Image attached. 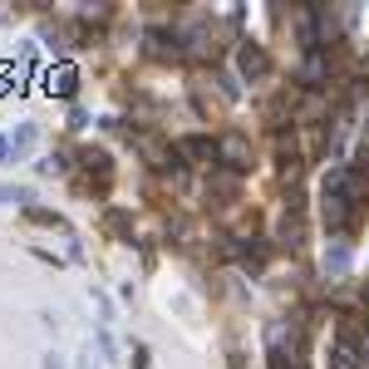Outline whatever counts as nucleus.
Here are the masks:
<instances>
[{"label": "nucleus", "mask_w": 369, "mask_h": 369, "mask_svg": "<svg viewBox=\"0 0 369 369\" xmlns=\"http://www.w3.org/2000/svg\"><path fill=\"white\" fill-rule=\"evenodd\" d=\"M44 369H65V364H60V359H55V354H49V359H44Z\"/></svg>", "instance_id": "nucleus-18"}, {"label": "nucleus", "mask_w": 369, "mask_h": 369, "mask_svg": "<svg viewBox=\"0 0 369 369\" xmlns=\"http://www.w3.org/2000/svg\"><path fill=\"white\" fill-rule=\"evenodd\" d=\"M0 202H15V207H30V187H20V182H6V187H0Z\"/></svg>", "instance_id": "nucleus-13"}, {"label": "nucleus", "mask_w": 369, "mask_h": 369, "mask_svg": "<svg viewBox=\"0 0 369 369\" xmlns=\"http://www.w3.org/2000/svg\"><path fill=\"white\" fill-rule=\"evenodd\" d=\"M237 187H241V182H237V173H232V168H222V173L207 178V192H217V197H227V202L237 197Z\"/></svg>", "instance_id": "nucleus-9"}, {"label": "nucleus", "mask_w": 369, "mask_h": 369, "mask_svg": "<svg viewBox=\"0 0 369 369\" xmlns=\"http://www.w3.org/2000/svg\"><path fill=\"white\" fill-rule=\"evenodd\" d=\"M10 153H15V143H10V133H6V138H0V163H6Z\"/></svg>", "instance_id": "nucleus-16"}, {"label": "nucleus", "mask_w": 369, "mask_h": 369, "mask_svg": "<svg viewBox=\"0 0 369 369\" xmlns=\"http://www.w3.org/2000/svg\"><path fill=\"white\" fill-rule=\"evenodd\" d=\"M330 369H364V359H359V350H354V340H350V335H340V345H335V359H330Z\"/></svg>", "instance_id": "nucleus-7"}, {"label": "nucleus", "mask_w": 369, "mask_h": 369, "mask_svg": "<svg viewBox=\"0 0 369 369\" xmlns=\"http://www.w3.org/2000/svg\"><path fill=\"white\" fill-rule=\"evenodd\" d=\"M364 300H369V291H364Z\"/></svg>", "instance_id": "nucleus-19"}, {"label": "nucleus", "mask_w": 369, "mask_h": 369, "mask_svg": "<svg viewBox=\"0 0 369 369\" xmlns=\"http://www.w3.org/2000/svg\"><path fill=\"white\" fill-rule=\"evenodd\" d=\"M84 163H89V173H98V182H109V153H103V148H84Z\"/></svg>", "instance_id": "nucleus-12"}, {"label": "nucleus", "mask_w": 369, "mask_h": 369, "mask_svg": "<svg viewBox=\"0 0 369 369\" xmlns=\"http://www.w3.org/2000/svg\"><path fill=\"white\" fill-rule=\"evenodd\" d=\"M148 55L153 60H182V40L168 30H148Z\"/></svg>", "instance_id": "nucleus-5"}, {"label": "nucleus", "mask_w": 369, "mask_h": 369, "mask_svg": "<svg viewBox=\"0 0 369 369\" xmlns=\"http://www.w3.org/2000/svg\"><path fill=\"white\" fill-rule=\"evenodd\" d=\"M44 89H49V94H60V98H69V94L79 89V69H74V65H49Z\"/></svg>", "instance_id": "nucleus-3"}, {"label": "nucleus", "mask_w": 369, "mask_h": 369, "mask_svg": "<svg viewBox=\"0 0 369 369\" xmlns=\"http://www.w3.org/2000/svg\"><path fill=\"white\" fill-rule=\"evenodd\" d=\"M217 163H227L232 173H246V168H251V143H246L241 133H227V138L217 143Z\"/></svg>", "instance_id": "nucleus-1"}, {"label": "nucleus", "mask_w": 369, "mask_h": 369, "mask_svg": "<svg viewBox=\"0 0 369 369\" xmlns=\"http://www.w3.org/2000/svg\"><path fill=\"white\" fill-rule=\"evenodd\" d=\"M25 217L40 222V227H60V217H55V212H44V207H25Z\"/></svg>", "instance_id": "nucleus-15"}, {"label": "nucleus", "mask_w": 369, "mask_h": 369, "mask_svg": "<svg viewBox=\"0 0 369 369\" xmlns=\"http://www.w3.org/2000/svg\"><path fill=\"white\" fill-rule=\"evenodd\" d=\"M232 251H237V261H241V266H251V271H261V261H266V246H261L256 237H251V246H246V241H237Z\"/></svg>", "instance_id": "nucleus-10"}, {"label": "nucleus", "mask_w": 369, "mask_h": 369, "mask_svg": "<svg viewBox=\"0 0 369 369\" xmlns=\"http://www.w3.org/2000/svg\"><path fill=\"white\" fill-rule=\"evenodd\" d=\"M232 369H246V354H232Z\"/></svg>", "instance_id": "nucleus-17"}, {"label": "nucleus", "mask_w": 369, "mask_h": 369, "mask_svg": "<svg viewBox=\"0 0 369 369\" xmlns=\"http://www.w3.org/2000/svg\"><path fill=\"white\" fill-rule=\"evenodd\" d=\"M35 138H40V128H35V123H25V128H15V133H10V143H15V153H25V148H30Z\"/></svg>", "instance_id": "nucleus-14"}, {"label": "nucleus", "mask_w": 369, "mask_h": 369, "mask_svg": "<svg viewBox=\"0 0 369 369\" xmlns=\"http://www.w3.org/2000/svg\"><path fill=\"white\" fill-rule=\"evenodd\" d=\"M237 69H241L246 79H261V74L271 69V60H266V49H261V44H251V40H246V44L237 49Z\"/></svg>", "instance_id": "nucleus-2"}, {"label": "nucleus", "mask_w": 369, "mask_h": 369, "mask_svg": "<svg viewBox=\"0 0 369 369\" xmlns=\"http://www.w3.org/2000/svg\"><path fill=\"white\" fill-rule=\"evenodd\" d=\"M325 79H330V65H325L320 49H315V55H305V65H300V84L305 89H320Z\"/></svg>", "instance_id": "nucleus-6"}, {"label": "nucleus", "mask_w": 369, "mask_h": 369, "mask_svg": "<svg viewBox=\"0 0 369 369\" xmlns=\"http://www.w3.org/2000/svg\"><path fill=\"white\" fill-rule=\"evenodd\" d=\"M350 271V246L345 241H330L325 246V276H345Z\"/></svg>", "instance_id": "nucleus-8"}, {"label": "nucleus", "mask_w": 369, "mask_h": 369, "mask_svg": "<svg viewBox=\"0 0 369 369\" xmlns=\"http://www.w3.org/2000/svg\"><path fill=\"white\" fill-rule=\"evenodd\" d=\"M103 232L109 237H133V217L119 212V207H109V212H103Z\"/></svg>", "instance_id": "nucleus-11"}, {"label": "nucleus", "mask_w": 369, "mask_h": 369, "mask_svg": "<svg viewBox=\"0 0 369 369\" xmlns=\"http://www.w3.org/2000/svg\"><path fill=\"white\" fill-rule=\"evenodd\" d=\"M178 157H192V163H217V143L207 138V133H192L178 143Z\"/></svg>", "instance_id": "nucleus-4"}]
</instances>
